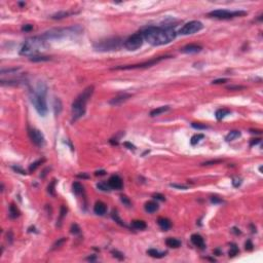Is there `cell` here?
<instances>
[{
	"instance_id": "14",
	"label": "cell",
	"mask_w": 263,
	"mask_h": 263,
	"mask_svg": "<svg viewBox=\"0 0 263 263\" xmlns=\"http://www.w3.org/2000/svg\"><path fill=\"white\" fill-rule=\"evenodd\" d=\"M203 49V46L199 44H195V43H192V44H187L181 49L182 53H185V54H196V53H199V51Z\"/></svg>"
},
{
	"instance_id": "5",
	"label": "cell",
	"mask_w": 263,
	"mask_h": 263,
	"mask_svg": "<svg viewBox=\"0 0 263 263\" xmlns=\"http://www.w3.org/2000/svg\"><path fill=\"white\" fill-rule=\"evenodd\" d=\"M30 101L33 104L34 108L36 109V111L39 113V115L45 116L47 113V105H46V100H45V96L40 95L38 93H36L34 90H30Z\"/></svg>"
},
{
	"instance_id": "22",
	"label": "cell",
	"mask_w": 263,
	"mask_h": 263,
	"mask_svg": "<svg viewBox=\"0 0 263 263\" xmlns=\"http://www.w3.org/2000/svg\"><path fill=\"white\" fill-rule=\"evenodd\" d=\"M130 225H132V227H133V228L137 229V230H143V229H145L146 227H147L146 223L144 222V221H142V220H134V221H132Z\"/></svg>"
},
{
	"instance_id": "20",
	"label": "cell",
	"mask_w": 263,
	"mask_h": 263,
	"mask_svg": "<svg viewBox=\"0 0 263 263\" xmlns=\"http://www.w3.org/2000/svg\"><path fill=\"white\" fill-rule=\"evenodd\" d=\"M63 109V105H62V101L59 98H56L54 101V111H55V115L58 116L60 115V113L62 112Z\"/></svg>"
},
{
	"instance_id": "19",
	"label": "cell",
	"mask_w": 263,
	"mask_h": 263,
	"mask_svg": "<svg viewBox=\"0 0 263 263\" xmlns=\"http://www.w3.org/2000/svg\"><path fill=\"white\" fill-rule=\"evenodd\" d=\"M169 110H170V106H161V107L155 108V109L151 110V112H150V116L154 117V116H157V115H159V114H163V113H165V112L169 111Z\"/></svg>"
},
{
	"instance_id": "56",
	"label": "cell",
	"mask_w": 263,
	"mask_h": 263,
	"mask_svg": "<svg viewBox=\"0 0 263 263\" xmlns=\"http://www.w3.org/2000/svg\"><path fill=\"white\" fill-rule=\"evenodd\" d=\"M86 260H88V261H95V260H96V257H95V256L88 257V258H86Z\"/></svg>"
},
{
	"instance_id": "42",
	"label": "cell",
	"mask_w": 263,
	"mask_h": 263,
	"mask_svg": "<svg viewBox=\"0 0 263 263\" xmlns=\"http://www.w3.org/2000/svg\"><path fill=\"white\" fill-rule=\"evenodd\" d=\"M253 244H252V242H251L250 240H248L246 242V244H245V248H246V250H248V251H252L253 250Z\"/></svg>"
},
{
	"instance_id": "23",
	"label": "cell",
	"mask_w": 263,
	"mask_h": 263,
	"mask_svg": "<svg viewBox=\"0 0 263 263\" xmlns=\"http://www.w3.org/2000/svg\"><path fill=\"white\" fill-rule=\"evenodd\" d=\"M147 254L149 256L153 257V258H163V257L166 256L167 252H159V251L155 250V249H150V250L147 251Z\"/></svg>"
},
{
	"instance_id": "31",
	"label": "cell",
	"mask_w": 263,
	"mask_h": 263,
	"mask_svg": "<svg viewBox=\"0 0 263 263\" xmlns=\"http://www.w3.org/2000/svg\"><path fill=\"white\" fill-rule=\"evenodd\" d=\"M238 252H240V250H238V246H236L235 244H231L230 245V250H229V253H228L229 256H231V257L235 256V255L238 254Z\"/></svg>"
},
{
	"instance_id": "6",
	"label": "cell",
	"mask_w": 263,
	"mask_h": 263,
	"mask_svg": "<svg viewBox=\"0 0 263 263\" xmlns=\"http://www.w3.org/2000/svg\"><path fill=\"white\" fill-rule=\"evenodd\" d=\"M121 45V39L118 37L109 38L106 40H101L99 42L95 43L94 48L99 51H111L117 50Z\"/></svg>"
},
{
	"instance_id": "52",
	"label": "cell",
	"mask_w": 263,
	"mask_h": 263,
	"mask_svg": "<svg viewBox=\"0 0 263 263\" xmlns=\"http://www.w3.org/2000/svg\"><path fill=\"white\" fill-rule=\"evenodd\" d=\"M123 145L126 146V147H128V149H133V150H135V149H136V147H135V146H134L133 144L128 143V142H126V143H124Z\"/></svg>"
},
{
	"instance_id": "36",
	"label": "cell",
	"mask_w": 263,
	"mask_h": 263,
	"mask_svg": "<svg viewBox=\"0 0 263 263\" xmlns=\"http://www.w3.org/2000/svg\"><path fill=\"white\" fill-rule=\"evenodd\" d=\"M55 185H56V180H53V181L50 182V184L48 185V187H47V191H48L49 194L51 195H55Z\"/></svg>"
},
{
	"instance_id": "44",
	"label": "cell",
	"mask_w": 263,
	"mask_h": 263,
	"mask_svg": "<svg viewBox=\"0 0 263 263\" xmlns=\"http://www.w3.org/2000/svg\"><path fill=\"white\" fill-rule=\"evenodd\" d=\"M33 29V26L32 25H24L23 27H22V31H25V32H29V31H31Z\"/></svg>"
},
{
	"instance_id": "43",
	"label": "cell",
	"mask_w": 263,
	"mask_h": 263,
	"mask_svg": "<svg viewBox=\"0 0 263 263\" xmlns=\"http://www.w3.org/2000/svg\"><path fill=\"white\" fill-rule=\"evenodd\" d=\"M232 184H233V186H234V187H238L241 184H242V180L238 179V178H233Z\"/></svg>"
},
{
	"instance_id": "55",
	"label": "cell",
	"mask_w": 263,
	"mask_h": 263,
	"mask_svg": "<svg viewBox=\"0 0 263 263\" xmlns=\"http://www.w3.org/2000/svg\"><path fill=\"white\" fill-rule=\"evenodd\" d=\"M105 173H106V172L102 170V171H97L96 173H95V175L96 176H103V175H105Z\"/></svg>"
},
{
	"instance_id": "30",
	"label": "cell",
	"mask_w": 263,
	"mask_h": 263,
	"mask_svg": "<svg viewBox=\"0 0 263 263\" xmlns=\"http://www.w3.org/2000/svg\"><path fill=\"white\" fill-rule=\"evenodd\" d=\"M44 161H45V159H39V161H35V163H31L30 167H29V172H31V173H32V172H34L35 170H36L37 168H38L39 166L41 165V163H44Z\"/></svg>"
},
{
	"instance_id": "26",
	"label": "cell",
	"mask_w": 263,
	"mask_h": 263,
	"mask_svg": "<svg viewBox=\"0 0 263 263\" xmlns=\"http://www.w3.org/2000/svg\"><path fill=\"white\" fill-rule=\"evenodd\" d=\"M230 113V110L228 109H225V108H222V109H219L216 111V118L218 120H221L222 118H224L226 115Z\"/></svg>"
},
{
	"instance_id": "15",
	"label": "cell",
	"mask_w": 263,
	"mask_h": 263,
	"mask_svg": "<svg viewBox=\"0 0 263 263\" xmlns=\"http://www.w3.org/2000/svg\"><path fill=\"white\" fill-rule=\"evenodd\" d=\"M94 212H95V214L99 215V216L105 215L106 212H107V205H106V203H103V201H97V203H95Z\"/></svg>"
},
{
	"instance_id": "34",
	"label": "cell",
	"mask_w": 263,
	"mask_h": 263,
	"mask_svg": "<svg viewBox=\"0 0 263 263\" xmlns=\"http://www.w3.org/2000/svg\"><path fill=\"white\" fill-rule=\"evenodd\" d=\"M70 232L72 233V234H79V233H80L79 226H78L76 223L72 224V225H71V227H70Z\"/></svg>"
},
{
	"instance_id": "45",
	"label": "cell",
	"mask_w": 263,
	"mask_h": 263,
	"mask_svg": "<svg viewBox=\"0 0 263 263\" xmlns=\"http://www.w3.org/2000/svg\"><path fill=\"white\" fill-rule=\"evenodd\" d=\"M225 82H227V79H226V78H221V79L213 80L212 83H213V84H221V83H225Z\"/></svg>"
},
{
	"instance_id": "33",
	"label": "cell",
	"mask_w": 263,
	"mask_h": 263,
	"mask_svg": "<svg viewBox=\"0 0 263 263\" xmlns=\"http://www.w3.org/2000/svg\"><path fill=\"white\" fill-rule=\"evenodd\" d=\"M203 137H205V136H203V134H197V135H194L192 138H191V141H190L191 144H192V145H195V144L198 143L201 139H203Z\"/></svg>"
},
{
	"instance_id": "40",
	"label": "cell",
	"mask_w": 263,
	"mask_h": 263,
	"mask_svg": "<svg viewBox=\"0 0 263 263\" xmlns=\"http://www.w3.org/2000/svg\"><path fill=\"white\" fill-rule=\"evenodd\" d=\"M152 196H153V198L157 199V201H166L165 195L161 194V193H154V194L152 195Z\"/></svg>"
},
{
	"instance_id": "41",
	"label": "cell",
	"mask_w": 263,
	"mask_h": 263,
	"mask_svg": "<svg viewBox=\"0 0 263 263\" xmlns=\"http://www.w3.org/2000/svg\"><path fill=\"white\" fill-rule=\"evenodd\" d=\"M222 163V159H216V161H209L203 163V166H209V165H216V163Z\"/></svg>"
},
{
	"instance_id": "50",
	"label": "cell",
	"mask_w": 263,
	"mask_h": 263,
	"mask_svg": "<svg viewBox=\"0 0 263 263\" xmlns=\"http://www.w3.org/2000/svg\"><path fill=\"white\" fill-rule=\"evenodd\" d=\"M211 201H212L213 203H222L223 201L221 198H218L217 196H213V197H211Z\"/></svg>"
},
{
	"instance_id": "24",
	"label": "cell",
	"mask_w": 263,
	"mask_h": 263,
	"mask_svg": "<svg viewBox=\"0 0 263 263\" xmlns=\"http://www.w3.org/2000/svg\"><path fill=\"white\" fill-rule=\"evenodd\" d=\"M241 132L240 130H231L230 133H228L226 135V137H225V140H226L227 142L229 141H233V140H235L236 138L241 137Z\"/></svg>"
},
{
	"instance_id": "46",
	"label": "cell",
	"mask_w": 263,
	"mask_h": 263,
	"mask_svg": "<svg viewBox=\"0 0 263 263\" xmlns=\"http://www.w3.org/2000/svg\"><path fill=\"white\" fill-rule=\"evenodd\" d=\"M13 170H15V172H18V173H20V174H22V175H25L26 174V171H24L23 169H22V168H20V167H15V166H13Z\"/></svg>"
},
{
	"instance_id": "51",
	"label": "cell",
	"mask_w": 263,
	"mask_h": 263,
	"mask_svg": "<svg viewBox=\"0 0 263 263\" xmlns=\"http://www.w3.org/2000/svg\"><path fill=\"white\" fill-rule=\"evenodd\" d=\"M172 187H175V188H179V189H187V186L185 185H178V184H171Z\"/></svg>"
},
{
	"instance_id": "1",
	"label": "cell",
	"mask_w": 263,
	"mask_h": 263,
	"mask_svg": "<svg viewBox=\"0 0 263 263\" xmlns=\"http://www.w3.org/2000/svg\"><path fill=\"white\" fill-rule=\"evenodd\" d=\"M143 35V38L147 41L149 44L159 46V45L168 44L171 41H173L177 36V33L174 29L170 27H154L150 26L144 29L143 32H141Z\"/></svg>"
},
{
	"instance_id": "10",
	"label": "cell",
	"mask_w": 263,
	"mask_h": 263,
	"mask_svg": "<svg viewBox=\"0 0 263 263\" xmlns=\"http://www.w3.org/2000/svg\"><path fill=\"white\" fill-rule=\"evenodd\" d=\"M203 28V25L201 22L199 21H191L189 23L185 24V25L180 29V34L182 35H190L194 34V33L201 31Z\"/></svg>"
},
{
	"instance_id": "54",
	"label": "cell",
	"mask_w": 263,
	"mask_h": 263,
	"mask_svg": "<svg viewBox=\"0 0 263 263\" xmlns=\"http://www.w3.org/2000/svg\"><path fill=\"white\" fill-rule=\"evenodd\" d=\"M9 236H8V234H7V242H9L11 244V243H13V233H11V231H9Z\"/></svg>"
},
{
	"instance_id": "8",
	"label": "cell",
	"mask_w": 263,
	"mask_h": 263,
	"mask_svg": "<svg viewBox=\"0 0 263 263\" xmlns=\"http://www.w3.org/2000/svg\"><path fill=\"white\" fill-rule=\"evenodd\" d=\"M247 15V11H226V9H217V11H213L211 13H209L210 17H213L215 19H219V20H229L236 17H243V15Z\"/></svg>"
},
{
	"instance_id": "39",
	"label": "cell",
	"mask_w": 263,
	"mask_h": 263,
	"mask_svg": "<svg viewBox=\"0 0 263 263\" xmlns=\"http://www.w3.org/2000/svg\"><path fill=\"white\" fill-rule=\"evenodd\" d=\"M65 242H66V238H60L59 241H57V242L54 244V246H53V250H55V249H57V248H59V247H61Z\"/></svg>"
},
{
	"instance_id": "21",
	"label": "cell",
	"mask_w": 263,
	"mask_h": 263,
	"mask_svg": "<svg viewBox=\"0 0 263 263\" xmlns=\"http://www.w3.org/2000/svg\"><path fill=\"white\" fill-rule=\"evenodd\" d=\"M166 244H167L168 247H170V248H174V249H177V248H179V247L181 246V242H180L179 240H177V238H167Z\"/></svg>"
},
{
	"instance_id": "53",
	"label": "cell",
	"mask_w": 263,
	"mask_h": 263,
	"mask_svg": "<svg viewBox=\"0 0 263 263\" xmlns=\"http://www.w3.org/2000/svg\"><path fill=\"white\" fill-rule=\"evenodd\" d=\"M260 141H261L260 139H252V141H251L250 145L251 146H254V145H256V144L260 143Z\"/></svg>"
},
{
	"instance_id": "32",
	"label": "cell",
	"mask_w": 263,
	"mask_h": 263,
	"mask_svg": "<svg viewBox=\"0 0 263 263\" xmlns=\"http://www.w3.org/2000/svg\"><path fill=\"white\" fill-rule=\"evenodd\" d=\"M97 187H98V188L100 189V190H102V191H110V190H111V187L109 186V184H108V183H104V182L98 183Z\"/></svg>"
},
{
	"instance_id": "49",
	"label": "cell",
	"mask_w": 263,
	"mask_h": 263,
	"mask_svg": "<svg viewBox=\"0 0 263 263\" xmlns=\"http://www.w3.org/2000/svg\"><path fill=\"white\" fill-rule=\"evenodd\" d=\"M66 213H67V209L66 208L64 207V205H62V207H61V212H60V218L62 219L63 217L65 216V215H66Z\"/></svg>"
},
{
	"instance_id": "7",
	"label": "cell",
	"mask_w": 263,
	"mask_h": 263,
	"mask_svg": "<svg viewBox=\"0 0 263 263\" xmlns=\"http://www.w3.org/2000/svg\"><path fill=\"white\" fill-rule=\"evenodd\" d=\"M168 58H172V56H163L159 57V58L151 59L149 61H146L144 63H140V64H135V65H126V66H118L113 68V70H130V69H143V68H148L156 65L157 63H159L161 61L165 60Z\"/></svg>"
},
{
	"instance_id": "9",
	"label": "cell",
	"mask_w": 263,
	"mask_h": 263,
	"mask_svg": "<svg viewBox=\"0 0 263 263\" xmlns=\"http://www.w3.org/2000/svg\"><path fill=\"white\" fill-rule=\"evenodd\" d=\"M143 41H144V38H143L142 33L138 32L133 35H130V36L124 41L123 45L126 49H128V50H136V49L140 48V47L142 46Z\"/></svg>"
},
{
	"instance_id": "18",
	"label": "cell",
	"mask_w": 263,
	"mask_h": 263,
	"mask_svg": "<svg viewBox=\"0 0 263 263\" xmlns=\"http://www.w3.org/2000/svg\"><path fill=\"white\" fill-rule=\"evenodd\" d=\"M144 208H145V211L148 213H154L156 212L157 210H159V203H155V201H148V203H145V205H144Z\"/></svg>"
},
{
	"instance_id": "11",
	"label": "cell",
	"mask_w": 263,
	"mask_h": 263,
	"mask_svg": "<svg viewBox=\"0 0 263 263\" xmlns=\"http://www.w3.org/2000/svg\"><path fill=\"white\" fill-rule=\"evenodd\" d=\"M28 135L30 140L33 142V144H35L38 147H43L45 145V139L43 134L40 130H38L37 128H30L28 126Z\"/></svg>"
},
{
	"instance_id": "38",
	"label": "cell",
	"mask_w": 263,
	"mask_h": 263,
	"mask_svg": "<svg viewBox=\"0 0 263 263\" xmlns=\"http://www.w3.org/2000/svg\"><path fill=\"white\" fill-rule=\"evenodd\" d=\"M112 218H113L114 220H115L116 222H117L119 225H121V226H126V224H124V223L121 221V219H120L119 217H118L117 213H116L115 211H113V212H112Z\"/></svg>"
},
{
	"instance_id": "47",
	"label": "cell",
	"mask_w": 263,
	"mask_h": 263,
	"mask_svg": "<svg viewBox=\"0 0 263 263\" xmlns=\"http://www.w3.org/2000/svg\"><path fill=\"white\" fill-rule=\"evenodd\" d=\"M120 199H121V201L124 203V205H130V201H128V198L126 196V195H121V196H120Z\"/></svg>"
},
{
	"instance_id": "25",
	"label": "cell",
	"mask_w": 263,
	"mask_h": 263,
	"mask_svg": "<svg viewBox=\"0 0 263 263\" xmlns=\"http://www.w3.org/2000/svg\"><path fill=\"white\" fill-rule=\"evenodd\" d=\"M20 216V211L17 208V205H15L13 203H11L9 205V217L11 219H15L17 217Z\"/></svg>"
},
{
	"instance_id": "27",
	"label": "cell",
	"mask_w": 263,
	"mask_h": 263,
	"mask_svg": "<svg viewBox=\"0 0 263 263\" xmlns=\"http://www.w3.org/2000/svg\"><path fill=\"white\" fill-rule=\"evenodd\" d=\"M72 189H73V192L77 195L81 194V193L83 192V187H82V185L79 183V182H74V183L72 184Z\"/></svg>"
},
{
	"instance_id": "16",
	"label": "cell",
	"mask_w": 263,
	"mask_h": 263,
	"mask_svg": "<svg viewBox=\"0 0 263 263\" xmlns=\"http://www.w3.org/2000/svg\"><path fill=\"white\" fill-rule=\"evenodd\" d=\"M191 243H192L195 247H197V248H199V249H205V247L203 238L201 235L197 234V233H194V234L191 235Z\"/></svg>"
},
{
	"instance_id": "13",
	"label": "cell",
	"mask_w": 263,
	"mask_h": 263,
	"mask_svg": "<svg viewBox=\"0 0 263 263\" xmlns=\"http://www.w3.org/2000/svg\"><path fill=\"white\" fill-rule=\"evenodd\" d=\"M130 98H132V95L130 94H126V93L120 94V95H118V96L112 98L111 100L109 101V104L112 105V106H117V105H120V104H122V103L126 102V101H128Z\"/></svg>"
},
{
	"instance_id": "3",
	"label": "cell",
	"mask_w": 263,
	"mask_h": 263,
	"mask_svg": "<svg viewBox=\"0 0 263 263\" xmlns=\"http://www.w3.org/2000/svg\"><path fill=\"white\" fill-rule=\"evenodd\" d=\"M45 39L42 36H35L31 37V38L27 39L25 43L22 46L20 54L22 56H28V57H34L37 56L38 54L42 53L46 48V43H45Z\"/></svg>"
},
{
	"instance_id": "48",
	"label": "cell",
	"mask_w": 263,
	"mask_h": 263,
	"mask_svg": "<svg viewBox=\"0 0 263 263\" xmlns=\"http://www.w3.org/2000/svg\"><path fill=\"white\" fill-rule=\"evenodd\" d=\"M243 88H245V86H227V90H243Z\"/></svg>"
},
{
	"instance_id": "12",
	"label": "cell",
	"mask_w": 263,
	"mask_h": 263,
	"mask_svg": "<svg viewBox=\"0 0 263 263\" xmlns=\"http://www.w3.org/2000/svg\"><path fill=\"white\" fill-rule=\"evenodd\" d=\"M108 184L111 187V189H115V190H120L123 186L122 183V179L118 175H113L109 178L108 180Z\"/></svg>"
},
{
	"instance_id": "2",
	"label": "cell",
	"mask_w": 263,
	"mask_h": 263,
	"mask_svg": "<svg viewBox=\"0 0 263 263\" xmlns=\"http://www.w3.org/2000/svg\"><path fill=\"white\" fill-rule=\"evenodd\" d=\"M94 86H90L86 88H84V90H82V93H80L77 98L73 101L72 107H71V111H72V120H77L79 119L81 116L84 115L86 109V104H88V100L90 99V97L94 94Z\"/></svg>"
},
{
	"instance_id": "4",
	"label": "cell",
	"mask_w": 263,
	"mask_h": 263,
	"mask_svg": "<svg viewBox=\"0 0 263 263\" xmlns=\"http://www.w3.org/2000/svg\"><path fill=\"white\" fill-rule=\"evenodd\" d=\"M82 31L81 27L79 26H72L69 28H63V29H55V30H50L48 32L44 33L42 35V37L45 40L48 39H57V38H62V37H66L68 35H75V34H80Z\"/></svg>"
},
{
	"instance_id": "28",
	"label": "cell",
	"mask_w": 263,
	"mask_h": 263,
	"mask_svg": "<svg viewBox=\"0 0 263 263\" xmlns=\"http://www.w3.org/2000/svg\"><path fill=\"white\" fill-rule=\"evenodd\" d=\"M71 13H68V11H60V13H57L55 15H51V19L54 20H61V19H64V18H67L68 15H70Z\"/></svg>"
},
{
	"instance_id": "17",
	"label": "cell",
	"mask_w": 263,
	"mask_h": 263,
	"mask_svg": "<svg viewBox=\"0 0 263 263\" xmlns=\"http://www.w3.org/2000/svg\"><path fill=\"white\" fill-rule=\"evenodd\" d=\"M157 224L159 225V227H161L163 230H168V229H170L172 227L171 220L168 218H163V217H161V218H159V220H157Z\"/></svg>"
},
{
	"instance_id": "29",
	"label": "cell",
	"mask_w": 263,
	"mask_h": 263,
	"mask_svg": "<svg viewBox=\"0 0 263 263\" xmlns=\"http://www.w3.org/2000/svg\"><path fill=\"white\" fill-rule=\"evenodd\" d=\"M49 60H50V58L45 56H34L30 58L31 62H46V61H49Z\"/></svg>"
},
{
	"instance_id": "37",
	"label": "cell",
	"mask_w": 263,
	"mask_h": 263,
	"mask_svg": "<svg viewBox=\"0 0 263 263\" xmlns=\"http://www.w3.org/2000/svg\"><path fill=\"white\" fill-rule=\"evenodd\" d=\"M112 255H113V257H115V258H117L118 260H123L124 259V256L123 254H122L121 252H119V251L117 250H112Z\"/></svg>"
},
{
	"instance_id": "35",
	"label": "cell",
	"mask_w": 263,
	"mask_h": 263,
	"mask_svg": "<svg viewBox=\"0 0 263 263\" xmlns=\"http://www.w3.org/2000/svg\"><path fill=\"white\" fill-rule=\"evenodd\" d=\"M192 128H196V130H207V128H209V126H205V124H203V123H199V122H192Z\"/></svg>"
},
{
	"instance_id": "57",
	"label": "cell",
	"mask_w": 263,
	"mask_h": 263,
	"mask_svg": "<svg viewBox=\"0 0 263 263\" xmlns=\"http://www.w3.org/2000/svg\"><path fill=\"white\" fill-rule=\"evenodd\" d=\"M233 232L234 233H236V234H241V231H240V229H238V228H233Z\"/></svg>"
},
{
	"instance_id": "58",
	"label": "cell",
	"mask_w": 263,
	"mask_h": 263,
	"mask_svg": "<svg viewBox=\"0 0 263 263\" xmlns=\"http://www.w3.org/2000/svg\"><path fill=\"white\" fill-rule=\"evenodd\" d=\"M78 176V177H80V178H88V175H84V174H81V175H77Z\"/></svg>"
}]
</instances>
